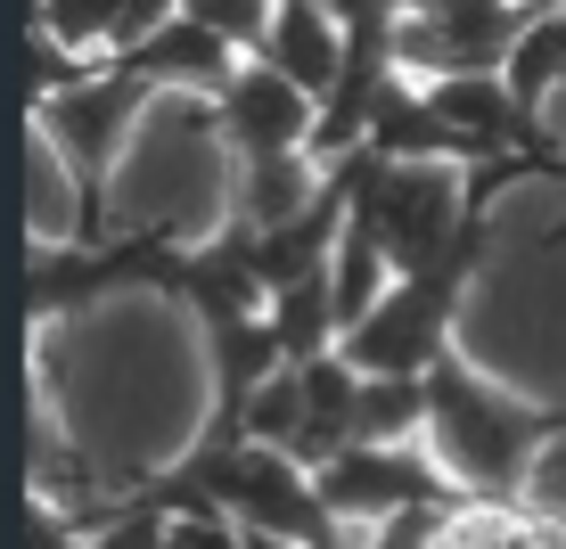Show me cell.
Wrapping results in <instances>:
<instances>
[{
    "label": "cell",
    "mask_w": 566,
    "mask_h": 549,
    "mask_svg": "<svg viewBox=\"0 0 566 549\" xmlns=\"http://www.w3.org/2000/svg\"><path fill=\"white\" fill-rule=\"evenodd\" d=\"M427 451L452 467V484L468 500H517L534 484L542 451L566 443V410L558 402H517L484 378L476 361L452 345L427 369Z\"/></svg>",
    "instance_id": "1"
},
{
    "label": "cell",
    "mask_w": 566,
    "mask_h": 549,
    "mask_svg": "<svg viewBox=\"0 0 566 549\" xmlns=\"http://www.w3.org/2000/svg\"><path fill=\"white\" fill-rule=\"evenodd\" d=\"M172 467H181L230 525H247V534H280L296 549H354V534L328 517L312 467L280 443H189Z\"/></svg>",
    "instance_id": "2"
},
{
    "label": "cell",
    "mask_w": 566,
    "mask_h": 549,
    "mask_svg": "<svg viewBox=\"0 0 566 549\" xmlns=\"http://www.w3.org/2000/svg\"><path fill=\"white\" fill-rule=\"evenodd\" d=\"M165 99L156 83H140L132 66H107L91 74L83 91H66V99H42L33 107V140H42L57 165L74 172V189H83V222H91V246H107V181H115V156L132 148V131L148 124V107Z\"/></svg>",
    "instance_id": "3"
},
{
    "label": "cell",
    "mask_w": 566,
    "mask_h": 549,
    "mask_svg": "<svg viewBox=\"0 0 566 549\" xmlns=\"http://www.w3.org/2000/svg\"><path fill=\"white\" fill-rule=\"evenodd\" d=\"M354 230H369L395 271L443 263V254L460 246V230H468V172L460 165H386V156L361 148Z\"/></svg>",
    "instance_id": "4"
},
{
    "label": "cell",
    "mask_w": 566,
    "mask_h": 549,
    "mask_svg": "<svg viewBox=\"0 0 566 549\" xmlns=\"http://www.w3.org/2000/svg\"><path fill=\"white\" fill-rule=\"evenodd\" d=\"M312 484H321L328 517H337L345 534L386 525V517H411V508H460L468 500L452 484V467H443L427 443H345L328 467H312Z\"/></svg>",
    "instance_id": "5"
},
{
    "label": "cell",
    "mask_w": 566,
    "mask_h": 549,
    "mask_svg": "<svg viewBox=\"0 0 566 549\" xmlns=\"http://www.w3.org/2000/svg\"><path fill=\"white\" fill-rule=\"evenodd\" d=\"M213 140L230 148V165H255V156H304L312 131H321V99L304 83H287L271 57H239L222 91L206 99Z\"/></svg>",
    "instance_id": "6"
},
{
    "label": "cell",
    "mask_w": 566,
    "mask_h": 549,
    "mask_svg": "<svg viewBox=\"0 0 566 549\" xmlns=\"http://www.w3.org/2000/svg\"><path fill=\"white\" fill-rule=\"evenodd\" d=\"M239 57H247L239 42H222L213 25H198V17H181V9H172L156 33H140L132 50H115V66H132L140 83H156V91H165V99L198 91V107H206L213 91H222L230 74H239Z\"/></svg>",
    "instance_id": "7"
},
{
    "label": "cell",
    "mask_w": 566,
    "mask_h": 549,
    "mask_svg": "<svg viewBox=\"0 0 566 549\" xmlns=\"http://www.w3.org/2000/svg\"><path fill=\"white\" fill-rule=\"evenodd\" d=\"M255 57H271L287 83H304L312 99L328 107L337 83H345V66H354V25L337 17V0H280V17H271Z\"/></svg>",
    "instance_id": "8"
},
{
    "label": "cell",
    "mask_w": 566,
    "mask_h": 549,
    "mask_svg": "<svg viewBox=\"0 0 566 549\" xmlns=\"http://www.w3.org/2000/svg\"><path fill=\"white\" fill-rule=\"evenodd\" d=\"M321 189H328V165H321L312 148H304V156H255V165L230 172V222L280 230V222H296Z\"/></svg>",
    "instance_id": "9"
},
{
    "label": "cell",
    "mask_w": 566,
    "mask_h": 549,
    "mask_svg": "<svg viewBox=\"0 0 566 549\" xmlns=\"http://www.w3.org/2000/svg\"><path fill=\"white\" fill-rule=\"evenodd\" d=\"M271 337H280L287 352V369H304V361H321V352H345V320H337V279L328 271H312V279H287V287H271Z\"/></svg>",
    "instance_id": "10"
},
{
    "label": "cell",
    "mask_w": 566,
    "mask_h": 549,
    "mask_svg": "<svg viewBox=\"0 0 566 549\" xmlns=\"http://www.w3.org/2000/svg\"><path fill=\"white\" fill-rule=\"evenodd\" d=\"M436 549H566V534L525 517L517 500H460V508H443Z\"/></svg>",
    "instance_id": "11"
},
{
    "label": "cell",
    "mask_w": 566,
    "mask_h": 549,
    "mask_svg": "<svg viewBox=\"0 0 566 549\" xmlns=\"http://www.w3.org/2000/svg\"><path fill=\"white\" fill-rule=\"evenodd\" d=\"M501 83H510L534 115L558 99V91H566V9L525 17V25H517V42H510V66H501Z\"/></svg>",
    "instance_id": "12"
},
{
    "label": "cell",
    "mask_w": 566,
    "mask_h": 549,
    "mask_svg": "<svg viewBox=\"0 0 566 549\" xmlns=\"http://www.w3.org/2000/svg\"><path fill=\"white\" fill-rule=\"evenodd\" d=\"M427 378H361L354 435L361 443H427Z\"/></svg>",
    "instance_id": "13"
},
{
    "label": "cell",
    "mask_w": 566,
    "mask_h": 549,
    "mask_svg": "<svg viewBox=\"0 0 566 549\" xmlns=\"http://www.w3.org/2000/svg\"><path fill=\"white\" fill-rule=\"evenodd\" d=\"M132 9L140 0H33V25L57 33L66 50H91V57H115V42H124Z\"/></svg>",
    "instance_id": "14"
},
{
    "label": "cell",
    "mask_w": 566,
    "mask_h": 549,
    "mask_svg": "<svg viewBox=\"0 0 566 549\" xmlns=\"http://www.w3.org/2000/svg\"><path fill=\"white\" fill-rule=\"evenodd\" d=\"M239 435H247V443H280V451L304 443V369H280V378H271L263 394L247 402Z\"/></svg>",
    "instance_id": "15"
},
{
    "label": "cell",
    "mask_w": 566,
    "mask_h": 549,
    "mask_svg": "<svg viewBox=\"0 0 566 549\" xmlns=\"http://www.w3.org/2000/svg\"><path fill=\"white\" fill-rule=\"evenodd\" d=\"M181 17H198V25H213L222 42H239L247 57H255L271 17H280V0H181Z\"/></svg>",
    "instance_id": "16"
},
{
    "label": "cell",
    "mask_w": 566,
    "mask_h": 549,
    "mask_svg": "<svg viewBox=\"0 0 566 549\" xmlns=\"http://www.w3.org/2000/svg\"><path fill=\"white\" fill-rule=\"evenodd\" d=\"M165 549H247V534L222 508H206V517H165Z\"/></svg>",
    "instance_id": "17"
}]
</instances>
